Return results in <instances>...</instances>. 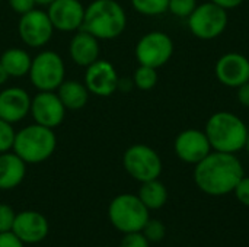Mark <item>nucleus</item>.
<instances>
[{"mask_svg": "<svg viewBox=\"0 0 249 247\" xmlns=\"http://www.w3.org/2000/svg\"><path fill=\"white\" fill-rule=\"evenodd\" d=\"M0 1H1V0H0Z\"/></svg>", "mask_w": 249, "mask_h": 247, "instance_id": "obj_39", "label": "nucleus"}, {"mask_svg": "<svg viewBox=\"0 0 249 247\" xmlns=\"http://www.w3.org/2000/svg\"><path fill=\"white\" fill-rule=\"evenodd\" d=\"M120 77L112 63L108 60H96L93 64L86 67L85 84L89 93L98 98H109L118 90Z\"/></svg>", "mask_w": 249, "mask_h": 247, "instance_id": "obj_12", "label": "nucleus"}, {"mask_svg": "<svg viewBox=\"0 0 249 247\" xmlns=\"http://www.w3.org/2000/svg\"><path fill=\"white\" fill-rule=\"evenodd\" d=\"M101 247H109V246H101Z\"/></svg>", "mask_w": 249, "mask_h": 247, "instance_id": "obj_38", "label": "nucleus"}, {"mask_svg": "<svg viewBox=\"0 0 249 247\" xmlns=\"http://www.w3.org/2000/svg\"><path fill=\"white\" fill-rule=\"evenodd\" d=\"M214 73L223 86L238 89L249 82L248 57L239 52H226L216 61Z\"/></svg>", "mask_w": 249, "mask_h": 247, "instance_id": "obj_15", "label": "nucleus"}, {"mask_svg": "<svg viewBox=\"0 0 249 247\" xmlns=\"http://www.w3.org/2000/svg\"><path fill=\"white\" fill-rule=\"evenodd\" d=\"M26 175V163L13 151L0 153V191L19 186Z\"/></svg>", "mask_w": 249, "mask_h": 247, "instance_id": "obj_19", "label": "nucleus"}, {"mask_svg": "<svg viewBox=\"0 0 249 247\" xmlns=\"http://www.w3.org/2000/svg\"><path fill=\"white\" fill-rule=\"evenodd\" d=\"M120 247H150V243L142 231H134L124 234Z\"/></svg>", "mask_w": 249, "mask_h": 247, "instance_id": "obj_29", "label": "nucleus"}, {"mask_svg": "<svg viewBox=\"0 0 249 247\" xmlns=\"http://www.w3.org/2000/svg\"><path fill=\"white\" fill-rule=\"evenodd\" d=\"M67 109L60 100L57 92H38L31 100L29 114L34 118V122L48 127L57 128L63 124L66 118Z\"/></svg>", "mask_w": 249, "mask_h": 247, "instance_id": "obj_13", "label": "nucleus"}, {"mask_svg": "<svg viewBox=\"0 0 249 247\" xmlns=\"http://www.w3.org/2000/svg\"><path fill=\"white\" fill-rule=\"evenodd\" d=\"M127 26V13L117 0H93L85 7L82 29L99 41L118 38Z\"/></svg>", "mask_w": 249, "mask_h": 247, "instance_id": "obj_2", "label": "nucleus"}, {"mask_svg": "<svg viewBox=\"0 0 249 247\" xmlns=\"http://www.w3.org/2000/svg\"><path fill=\"white\" fill-rule=\"evenodd\" d=\"M124 170L134 181L143 183L159 179L163 165L158 151L146 144H133L123 154Z\"/></svg>", "mask_w": 249, "mask_h": 247, "instance_id": "obj_8", "label": "nucleus"}, {"mask_svg": "<svg viewBox=\"0 0 249 247\" xmlns=\"http://www.w3.org/2000/svg\"><path fill=\"white\" fill-rule=\"evenodd\" d=\"M210 1L217 4V6H220V7H223L225 10H231V9L239 7L245 0H210Z\"/></svg>", "mask_w": 249, "mask_h": 247, "instance_id": "obj_34", "label": "nucleus"}, {"mask_svg": "<svg viewBox=\"0 0 249 247\" xmlns=\"http://www.w3.org/2000/svg\"><path fill=\"white\" fill-rule=\"evenodd\" d=\"M108 218L123 234L142 231L149 221V210L134 194L117 195L108 207Z\"/></svg>", "mask_w": 249, "mask_h": 247, "instance_id": "obj_5", "label": "nucleus"}, {"mask_svg": "<svg viewBox=\"0 0 249 247\" xmlns=\"http://www.w3.org/2000/svg\"><path fill=\"white\" fill-rule=\"evenodd\" d=\"M54 33V26L45 10L32 9L20 15L18 22V35L20 41L29 48L45 47Z\"/></svg>", "mask_w": 249, "mask_h": 247, "instance_id": "obj_10", "label": "nucleus"}, {"mask_svg": "<svg viewBox=\"0 0 249 247\" xmlns=\"http://www.w3.org/2000/svg\"><path fill=\"white\" fill-rule=\"evenodd\" d=\"M158 80H159L158 68L139 64V67L134 70L133 83L140 90H152L158 84Z\"/></svg>", "mask_w": 249, "mask_h": 247, "instance_id": "obj_23", "label": "nucleus"}, {"mask_svg": "<svg viewBox=\"0 0 249 247\" xmlns=\"http://www.w3.org/2000/svg\"><path fill=\"white\" fill-rule=\"evenodd\" d=\"M28 76L38 92H55L66 80V66L60 54L44 49L32 58Z\"/></svg>", "mask_w": 249, "mask_h": 247, "instance_id": "obj_6", "label": "nucleus"}, {"mask_svg": "<svg viewBox=\"0 0 249 247\" xmlns=\"http://www.w3.org/2000/svg\"><path fill=\"white\" fill-rule=\"evenodd\" d=\"M7 4L13 12H16L20 16V15L28 13L29 10L35 9L36 1L35 0H7Z\"/></svg>", "mask_w": 249, "mask_h": 247, "instance_id": "obj_31", "label": "nucleus"}, {"mask_svg": "<svg viewBox=\"0 0 249 247\" xmlns=\"http://www.w3.org/2000/svg\"><path fill=\"white\" fill-rule=\"evenodd\" d=\"M137 197L149 211H155V210H160L166 204L168 189L159 179H153L142 183Z\"/></svg>", "mask_w": 249, "mask_h": 247, "instance_id": "obj_22", "label": "nucleus"}, {"mask_svg": "<svg viewBox=\"0 0 249 247\" xmlns=\"http://www.w3.org/2000/svg\"><path fill=\"white\" fill-rule=\"evenodd\" d=\"M191 33L203 41L219 38L228 28L229 15L223 7L209 1L197 4L194 12L187 17Z\"/></svg>", "mask_w": 249, "mask_h": 247, "instance_id": "obj_7", "label": "nucleus"}, {"mask_svg": "<svg viewBox=\"0 0 249 247\" xmlns=\"http://www.w3.org/2000/svg\"><path fill=\"white\" fill-rule=\"evenodd\" d=\"M15 137H16V131L13 128V124L0 118V153L12 151Z\"/></svg>", "mask_w": 249, "mask_h": 247, "instance_id": "obj_26", "label": "nucleus"}, {"mask_svg": "<svg viewBox=\"0 0 249 247\" xmlns=\"http://www.w3.org/2000/svg\"><path fill=\"white\" fill-rule=\"evenodd\" d=\"M244 150H247V153H248L249 156V132H248V138H247V143H245V148Z\"/></svg>", "mask_w": 249, "mask_h": 247, "instance_id": "obj_37", "label": "nucleus"}, {"mask_svg": "<svg viewBox=\"0 0 249 247\" xmlns=\"http://www.w3.org/2000/svg\"><path fill=\"white\" fill-rule=\"evenodd\" d=\"M31 100L32 98L22 87L12 86L0 90V118L10 124L20 122L31 111Z\"/></svg>", "mask_w": 249, "mask_h": 247, "instance_id": "obj_17", "label": "nucleus"}, {"mask_svg": "<svg viewBox=\"0 0 249 247\" xmlns=\"http://www.w3.org/2000/svg\"><path fill=\"white\" fill-rule=\"evenodd\" d=\"M47 15L54 26V31L76 32L82 29L85 6L80 0H54L47 6Z\"/></svg>", "mask_w": 249, "mask_h": 247, "instance_id": "obj_14", "label": "nucleus"}, {"mask_svg": "<svg viewBox=\"0 0 249 247\" xmlns=\"http://www.w3.org/2000/svg\"><path fill=\"white\" fill-rule=\"evenodd\" d=\"M238 102L244 106V108H249V82L244 83L242 86H239L238 89Z\"/></svg>", "mask_w": 249, "mask_h": 247, "instance_id": "obj_33", "label": "nucleus"}, {"mask_svg": "<svg viewBox=\"0 0 249 247\" xmlns=\"http://www.w3.org/2000/svg\"><path fill=\"white\" fill-rule=\"evenodd\" d=\"M232 194H235L236 199L242 205H245V207L249 208V176H244L239 181V183L236 185V188L233 189Z\"/></svg>", "mask_w": 249, "mask_h": 247, "instance_id": "obj_30", "label": "nucleus"}, {"mask_svg": "<svg viewBox=\"0 0 249 247\" xmlns=\"http://www.w3.org/2000/svg\"><path fill=\"white\" fill-rule=\"evenodd\" d=\"M55 92L67 111H79L85 108L90 95L85 83L73 79L64 80Z\"/></svg>", "mask_w": 249, "mask_h": 247, "instance_id": "obj_20", "label": "nucleus"}, {"mask_svg": "<svg viewBox=\"0 0 249 247\" xmlns=\"http://www.w3.org/2000/svg\"><path fill=\"white\" fill-rule=\"evenodd\" d=\"M57 147V137L53 128L36 122L23 127L16 132L12 151L26 165H38L48 160Z\"/></svg>", "mask_w": 249, "mask_h": 247, "instance_id": "obj_4", "label": "nucleus"}, {"mask_svg": "<svg viewBox=\"0 0 249 247\" xmlns=\"http://www.w3.org/2000/svg\"><path fill=\"white\" fill-rule=\"evenodd\" d=\"M197 4V0H169L168 10L177 17L187 19L194 12Z\"/></svg>", "mask_w": 249, "mask_h": 247, "instance_id": "obj_27", "label": "nucleus"}, {"mask_svg": "<svg viewBox=\"0 0 249 247\" xmlns=\"http://www.w3.org/2000/svg\"><path fill=\"white\" fill-rule=\"evenodd\" d=\"M16 213L7 204H0V233L12 231Z\"/></svg>", "mask_w": 249, "mask_h": 247, "instance_id": "obj_28", "label": "nucleus"}, {"mask_svg": "<svg viewBox=\"0 0 249 247\" xmlns=\"http://www.w3.org/2000/svg\"><path fill=\"white\" fill-rule=\"evenodd\" d=\"M9 79H10V77H9L7 71H6V70H4V67L0 64V86H3Z\"/></svg>", "mask_w": 249, "mask_h": 247, "instance_id": "obj_35", "label": "nucleus"}, {"mask_svg": "<svg viewBox=\"0 0 249 247\" xmlns=\"http://www.w3.org/2000/svg\"><path fill=\"white\" fill-rule=\"evenodd\" d=\"M25 245L12 233H0V247H23Z\"/></svg>", "mask_w": 249, "mask_h": 247, "instance_id": "obj_32", "label": "nucleus"}, {"mask_svg": "<svg viewBox=\"0 0 249 247\" xmlns=\"http://www.w3.org/2000/svg\"><path fill=\"white\" fill-rule=\"evenodd\" d=\"M142 233L149 240V243H159L166 236V227L163 226L162 221H159V220H150L149 218V221L143 227Z\"/></svg>", "mask_w": 249, "mask_h": 247, "instance_id": "obj_25", "label": "nucleus"}, {"mask_svg": "<svg viewBox=\"0 0 249 247\" xmlns=\"http://www.w3.org/2000/svg\"><path fill=\"white\" fill-rule=\"evenodd\" d=\"M36 1V4H39V6H48V4H51L54 0H35Z\"/></svg>", "mask_w": 249, "mask_h": 247, "instance_id": "obj_36", "label": "nucleus"}, {"mask_svg": "<svg viewBox=\"0 0 249 247\" xmlns=\"http://www.w3.org/2000/svg\"><path fill=\"white\" fill-rule=\"evenodd\" d=\"M204 132L214 151L236 154L245 148L249 128L233 112L219 111L207 119Z\"/></svg>", "mask_w": 249, "mask_h": 247, "instance_id": "obj_3", "label": "nucleus"}, {"mask_svg": "<svg viewBox=\"0 0 249 247\" xmlns=\"http://www.w3.org/2000/svg\"><path fill=\"white\" fill-rule=\"evenodd\" d=\"M31 63H32V57L29 55V52L19 47L7 48L0 55V64L4 67L9 77H15V79L28 76Z\"/></svg>", "mask_w": 249, "mask_h": 247, "instance_id": "obj_21", "label": "nucleus"}, {"mask_svg": "<svg viewBox=\"0 0 249 247\" xmlns=\"http://www.w3.org/2000/svg\"><path fill=\"white\" fill-rule=\"evenodd\" d=\"M99 39L85 29L76 31L69 44V55L79 67H89L99 60Z\"/></svg>", "mask_w": 249, "mask_h": 247, "instance_id": "obj_18", "label": "nucleus"}, {"mask_svg": "<svg viewBox=\"0 0 249 247\" xmlns=\"http://www.w3.org/2000/svg\"><path fill=\"white\" fill-rule=\"evenodd\" d=\"M50 231L47 218L36 211H22L16 214L12 233L23 245H36L41 243Z\"/></svg>", "mask_w": 249, "mask_h": 247, "instance_id": "obj_16", "label": "nucleus"}, {"mask_svg": "<svg viewBox=\"0 0 249 247\" xmlns=\"http://www.w3.org/2000/svg\"><path fill=\"white\" fill-rule=\"evenodd\" d=\"M174 151L181 162L196 166L206 156H209L213 148L204 130L187 128L177 135L174 141Z\"/></svg>", "mask_w": 249, "mask_h": 247, "instance_id": "obj_11", "label": "nucleus"}, {"mask_svg": "<svg viewBox=\"0 0 249 247\" xmlns=\"http://www.w3.org/2000/svg\"><path fill=\"white\" fill-rule=\"evenodd\" d=\"M131 4L143 16H159L168 12L169 0H131Z\"/></svg>", "mask_w": 249, "mask_h": 247, "instance_id": "obj_24", "label": "nucleus"}, {"mask_svg": "<svg viewBox=\"0 0 249 247\" xmlns=\"http://www.w3.org/2000/svg\"><path fill=\"white\" fill-rule=\"evenodd\" d=\"M245 176L244 166L236 154L212 151L194 166V182L197 188L210 197L232 194Z\"/></svg>", "mask_w": 249, "mask_h": 247, "instance_id": "obj_1", "label": "nucleus"}, {"mask_svg": "<svg viewBox=\"0 0 249 247\" xmlns=\"http://www.w3.org/2000/svg\"><path fill=\"white\" fill-rule=\"evenodd\" d=\"M174 54L172 38L162 31H152L144 33L136 44L134 55L139 64L160 68Z\"/></svg>", "mask_w": 249, "mask_h": 247, "instance_id": "obj_9", "label": "nucleus"}]
</instances>
